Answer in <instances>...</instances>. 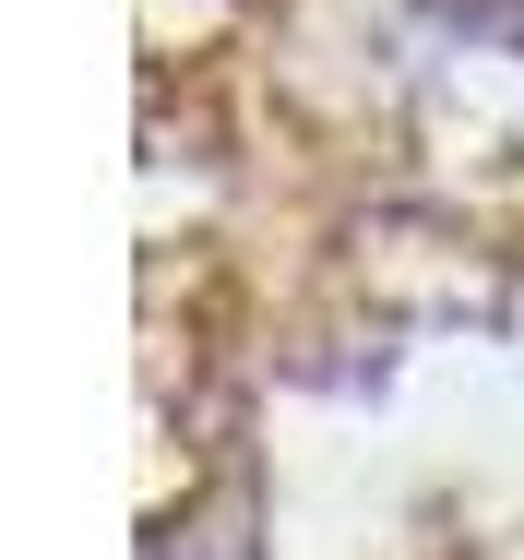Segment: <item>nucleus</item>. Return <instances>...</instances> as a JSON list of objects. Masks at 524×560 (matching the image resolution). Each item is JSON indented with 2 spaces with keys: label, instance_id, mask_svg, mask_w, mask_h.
I'll return each mask as SVG.
<instances>
[{
  "label": "nucleus",
  "instance_id": "obj_1",
  "mask_svg": "<svg viewBox=\"0 0 524 560\" xmlns=\"http://www.w3.org/2000/svg\"><path fill=\"white\" fill-rule=\"evenodd\" d=\"M441 36H477V48H513L524 60V0H418Z\"/></svg>",
  "mask_w": 524,
  "mask_h": 560
}]
</instances>
